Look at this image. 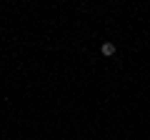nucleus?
Returning a JSON list of instances; mask_svg holds the SVG:
<instances>
[{"instance_id": "f257e3e1", "label": "nucleus", "mask_w": 150, "mask_h": 140, "mask_svg": "<svg viewBox=\"0 0 150 140\" xmlns=\"http://www.w3.org/2000/svg\"><path fill=\"white\" fill-rule=\"evenodd\" d=\"M100 53H103V55H112V53H115V45H112V43H103Z\"/></svg>"}]
</instances>
